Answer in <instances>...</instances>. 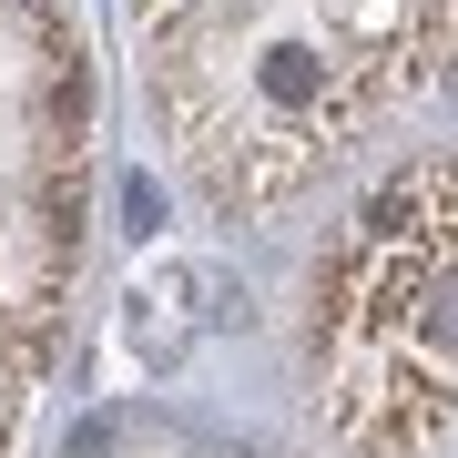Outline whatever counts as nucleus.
<instances>
[{
    "instance_id": "obj_1",
    "label": "nucleus",
    "mask_w": 458,
    "mask_h": 458,
    "mask_svg": "<svg viewBox=\"0 0 458 458\" xmlns=\"http://www.w3.org/2000/svg\"><path fill=\"white\" fill-rule=\"evenodd\" d=\"M316 387L357 458H428L458 418V153L357 204L316 295Z\"/></svg>"
},
{
    "instance_id": "obj_2",
    "label": "nucleus",
    "mask_w": 458,
    "mask_h": 458,
    "mask_svg": "<svg viewBox=\"0 0 458 458\" xmlns=\"http://www.w3.org/2000/svg\"><path fill=\"white\" fill-rule=\"evenodd\" d=\"M123 204H132V234H153V225H164V204H153V183H143V174L123 183Z\"/></svg>"
}]
</instances>
